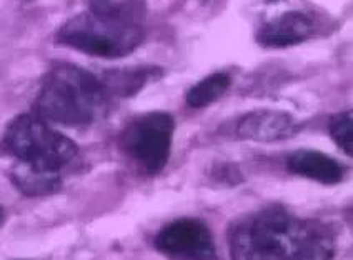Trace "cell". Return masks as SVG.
Returning a JSON list of instances; mask_svg holds the SVG:
<instances>
[{"mask_svg": "<svg viewBox=\"0 0 353 260\" xmlns=\"http://www.w3.org/2000/svg\"><path fill=\"white\" fill-rule=\"evenodd\" d=\"M107 99L99 77L74 63H60L43 79L35 110L50 122L88 126L105 114Z\"/></svg>", "mask_w": 353, "mask_h": 260, "instance_id": "cell-1", "label": "cell"}, {"mask_svg": "<svg viewBox=\"0 0 353 260\" xmlns=\"http://www.w3.org/2000/svg\"><path fill=\"white\" fill-rule=\"evenodd\" d=\"M330 135L347 155H353V119L352 112H342L330 119Z\"/></svg>", "mask_w": 353, "mask_h": 260, "instance_id": "cell-15", "label": "cell"}, {"mask_svg": "<svg viewBox=\"0 0 353 260\" xmlns=\"http://www.w3.org/2000/svg\"><path fill=\"white\" fill-rule=\"evenodd\" d=\"M247 227L252 239L280 260L334 259V239L319 222L296 219L282 209H267Z\"/></svg>", "mask_w": 353, "mask_h": 260, "instance_id": "cell-2", "label": "cell"}, {"mask_svg": "<svg viewBox=\"0 0 353 260\" xmlns=\"http://www.w3.org/2000/svg\"><path fill=\"white\" fill-rule=\"evenodd\" d=\"M175 123L170 114L148 112L134 119L122 134V147L148 174H157L170 157Z\"/></svg>", "mask_w": 353, "mask_h": 260, "instance_id": "cell-5", "label": "cell"}, {"mask_svg": "<svg viewBox=\"0 0 353 260\" xmlns=\"http://www.w3.org/2000/svg\"><path fill=\"white\" fill-rule=\"evenodd\" d=\"M230 75L225 72H215L195 83L187 94V103L192 109H202L216 102L230 87Z\"/></svg>", "mask_w": 353, "mask_h": 260, "instance_id": "cell-12", "label": "cell"}, {"mask_svg": "<svg viewBox=\"0 0 353 260\" xmlns=\"http://www.w3.org/2000/svg\"><path fill=\"white\" fill-rule=\"evenodd\" d=\"M155 247L174 260H215L216 247L207 223L199 219H179L155 235Z\"/></svg>", "mask_w": 353, "mask_h": 260, "instance_id": "cell-6", "label": "cell"}, {"mask_svg": "<svg viewBox=\"0 0 353 260\" xmlns=\"http://www.w3.org/2000/svg\"><path fill=\"white\" fill-rule=\"evenodd\" d=\"M10 179L14 186L27 197H43V195L55 194L62 187V170L34 166L20 160L12 169Z\"/></svg>", "mask_w": 353, "mask_h": 260, "instance_id": "cell-10", "label": "cell"}, {"mask_svg": "<svg viewBox=\"0 0 353 260\" xmlns=\"http://www.w3.org/2000/svg\"><path fill=\"white\" fill-rule=\"evenodd\" d=\"M288 169L294 174L302 175L325 186H335L342 182L343 167L330 155L316 150H296L288 157Z\"/></svg>", "mask_w": 353, "mask_h": 260, "instance_id": "cell-9", "label": "cell"}, {"mask_svg": "<svg viewBox=\"0 0 353 260\" xmlns=\"http://www.w3.org/2000/svg\"><path fill=\"white\" fill-rule=\"evenodd\" d=\"M57 42L94 57L120 59L143 42V29L142 23L87 10L60 27Z\"/></svg>", "mask_w": 353, "mask_h": 260, "instance_id": "cell-3", "label": "cell"}, {"mask_svg": "<svg viewBox=\"0 0 353 260\" xmlns=\"http://www.w3.org/2000/svg\"><path fill=\"white\" fill-rule=\"evenodd\" d=\"M6 147L20 162L62 170L77 155V146L67 135L54 130L39 115L22 114L9 123Z\"/></svg>", "mask_w": 353, "mask_h": 260, "instance_id": "cell-4", "label": "cell"}, {"mask_svg": "<svg viewBox=\"0 0 353 260\" xmlns=\"http://www.w3.org/2000/svg\"><path fill=\"white\" fill-rule=\"evenodd\" d=\"M159 69L155 67H135V69H122L110 70L100 79L103 89L108 95H120V97H128L134 95L147 86L150 79L157 77Z\"/></svg>", "mask_w": 353, "mask_h": 260, "instance_id": "cell-11", "label": "cell"}, {"mask_svg": "<svg viewBox=\"0 0 353 260\" xmlns=\"http://www.w3.org/2000/svg\"><path fill=\"white\" fill-rule=\"evenodd\" d=\"M88 10L108 17L142 23L145 19V0H90Z\"/></svg>", "mask_w": 353, "mask_h": 260, "instance_id": "cell-13", "label": "cell"}, {"mask_svg": "<svg viewBox=\"0 0 353 260\" xmlns=\"http://www.w3.org/2000/svg\"><path fill=\"white\" fill-rule=\"evenodd\" d=\"M3 220V209H2V206H0V222H2Z\"/></svg>", "mask_w": 353, "mask_h": 260, "instance_id": "cell-16", "label": "cell"}, {"mask_svg": "<svg viewBox=\"0 0 353 260\" xmlns=\"http://www.w3.org/2000/svg\"><path fill=\"white\" fill-rule=\"evenodd\" d=\"M296 122L294 115L283 110L260 109L243 115L236 126L240 139L254 142H275L295 134Z\"/></svg>", "mask_w": 353, "mask_h": 260, "instance_id": "cell-8", "label": "cell"}, {"mask_svg": "<svg viewBox=\"0 0 353 260\" xmlns=\"http://www.w3.org/2000/svg\"><path fill=\"white\" fill-rule=\"evenodd\" d=\"M314 20L300 10H285L267 20L256 30V42L267 49H287L299 46L314 34Z\"/></svg>", "mask_w": 353, "mask_h": 260, "instance_id": "cell-7", "label": "cell"}, {"mask_svg": "<svg viewBox=\"0 0 353 260\" xmlns=\"http://www.w3.org/2000/svg\"><path fill=\"white\" fill-rule=\"evenodd\" d=\"M230 255L232 260H280L252 239L247 223L236 226L230 232Z\"/></svg>", "mask_w": 353, "mask_h": 260, "instance_id": "cell-14", "label": "cell"}]
</instances>
